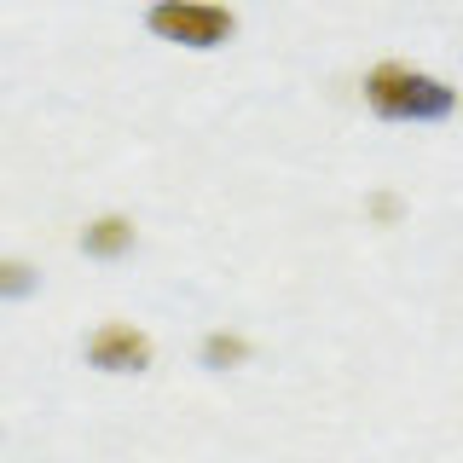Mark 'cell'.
I'll use <instances>...</instances> for the list:
<instances>
[{
    "label": "cell",
    "instance_id": "cell-1",
    "mask_svg": "<svg viewBox=\"0 0 463 463\" xmlns=\"http://www.w3.org/2000/svg\"><path fill=\"white\" fill-rule=\"evenodd\" d=\"M365 105L383 122H446L458 110V93L440 76H423V70L376 64L365 76Z\"/></svg>",
    "mask_w": 463,
    "mask_h": 463
},
{
    "label": "cell",
    "instance_id": "cell-5",
    "mask_svg": "<svg viewBox=\"0 0 463 463\" xmlns=\"http://www.w3.org/2000/svg\"><path fill=\"white\" fill-rule=\"evenodd\" d=\"M35 296V267L29 260H0V301H24Z\"/></svg>",
    "mask_w": 463,
    "mask_h": 463
},
{
    "label": "cell",
    "instance_id": "cell-6",
    "mask_svg": "<svg viewBox=\"0 0 463 463\" xmlns=\"http://www.w3.org/2000/svg\"><path fill=\"white\" fill-rule=\"evenodd\" d=\"M243 354H250V347H243V336H226V330H221V336H209V342H203V359H209V365L214 371H226V365H238V359Z\"/></svg>",
    "mask_w": 463,
    "mask_h": 463
},
{
    "label": "cell",
    "instance_id": "cell-4",
    "mask_svg": "<svg viewBox=\"0 0 463 463\" xmlns=\"http://www.w3.org/2000/svg\"><path fill=\"white\" fill-rule=\"evenodd\" d=\"M81 250L93 255V260H116V255L134 250V226H128L122 214H105V221H93V226L81 232Z\"/></svg>",
    "mask_w": 463,
    "mask_h": 463
},
{
    "label": "cell",
    "instance_id": "cell-2",
    "mask_svg": "<svg viewBox=\"0 0 463 463\" xmlns=\"http://www.w3.org/2000/svg\"><path fill=\"white\" fill-rule=\"evenodd\" d=\"M145 24H151L156 41H168V47H192V52H209L232 41V12L214 6V0H156L151 12H145Z\"/></svg>",
    "mask_w": 463,
    "mask_h": 463
},
{
    "label": "cell",
    "instance_id": "cell-3",
    "mask_svg": "<svg viewBox=\"0 0 463 463\" xmlns=\"http://www.w3.org/2000/svg\"><path fill=\"white\" fill-rule=\"evenodd\" d=\"M87 365L93 371H110V376H139L151 371V336L134 325H99L93 336H87Z\"/></svg>",
    "mask_w": 463,
    "mask_h": 463
}]
</instances>
